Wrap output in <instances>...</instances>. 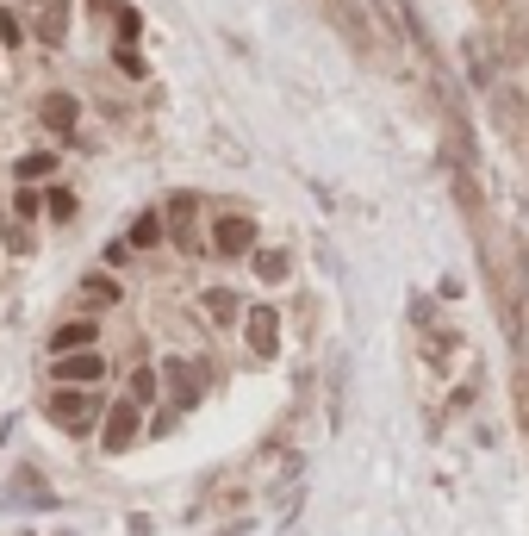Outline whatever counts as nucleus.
Returning <instances> with one entry per match:
<instances>
[{
  "label": "nucleus",
  "instance_id": "1",
  "mask_svg": "<svg viewBox=\"0 0 529 536\" xmlns=\"http://www.w3.org/2000/svg\"><path fill=\"white\" fill-rule=\"evenodd\" d=\"M50 418H56L63 430H75V437L94 430V393H88V387H56V393H50Z\"/></svg>",
  "mask_w": 529,
  "mask_h": 536
},
{
  "label": "nucleus",
  "instance_id": "2",
  "mask_svg": "<svg viewBox=\"0 0 529 536\" xmlns=\"http://www.w3.org/2000/svg\"><path fill=\"white\" fill-rule=\"evenodd\" d=\"M75 119H81V100H75V94L56 88V94L38 100V125H44L50 137H69V132H75Z\"/></svg>",
  "mask_w": 529,
  "mask_h": 536
},
{
  "label": "nucleus",
  "instance_id": "3",
  "mask_svg": "<svg viewBox=\"0 0 529 536\" xmlns=\"http://www.w3.org/2000/svg\"><path fill=\"white\" fill-rule=\"evenodd\" d=\"M63 387H94L100 375H107V362L94 356V350H69V356H56V368H50Z\"/></svg>",
  "mask_w": 529,
  "mask_h": 536
},
{
  "label": "nucleus",
  "instance_id": "4",
  "mask_svg": "<svg viewBox=\"0 0 529 536\" xmlns=\"http://www.w3.org/2000/svg\"><path fill=\"white\" fill-rule=\"evenodd\" d=\"M212 250L218 256H250L256 250V225L250 219H218L212 225Z\"/></svg>",
  "mask_w": 529,
  "mask_h": 536
},
{
  "label": "nucleus",
  "instance_id": "5",
  "mask_svg": "<svg viewBox=\"0 0 529 536\" xmlns=\"http://www.w3.org/2000/svg\"><path fill=\"white\" fill-rule=\"evenodd\" d=\"M137 418H143V411H137L132 400H119L113 411H107V437H100L107 455H119V449H132V443H137Z\"/></svg>",
  "mask_w": 529,
  "mask_h": 536
},
{
  "label": "nucleus",
  "instance_id": "6",
  "mask_svg": "<svg viewBox=\"0 0 529 536\" xmlns=\"http://www.w3.org/2000/svg\"><path fill=\"white\" fill-rule=\"evenodd\" d=\"M162 375H168V393H175V411H187V405L200 400V387H206V375H200L193 362H162Z\"/></svg>",
  "mask_w": 529,
  "mask_h": 536
},
{
  "label": "nucleus",
  "instance_id": "7",
  "mask_svg": "<svg viewBox=\"0 0 529 536\" xmlns=\"http://www.w3.org/2000/svg\"><path fill=\"white\" fill-rule=\"evenodd\" d=\"M243 337H250V350H256L262 362L280 350V324H274V312H268V306H256V312L243 318Z\"/></svg>",
  "mask_w": 529,
  "mask_h": 536
},
{
  "label": "nucleus",
  "instance_id": "8",
  "mask_svg": "<svg viewBox=\"0 0 529 536\" xmlns=\"http://www.w3.org/2000/svg\"><path fill=\"white\" fill-rule=\"evenodd\" d=\"M69 38V0H38V44H63Z\"/></svg>",
  "mask_w": 529,
  "mask_h": 536
},
{
  "label": "nucleus",
  "instance_id": "9",
  "mask_svg": "<svg viewBox=\"0 0 529 536\" xmlns=\"http://www.w3.org/2000/svg\"><path fill=\"white\" fill-rule=\"evenodd\" d=\"M94 337H100V324H94V318H75V324H56V331H50V350H56V356L94 350Z\"/></svg>",
  "mask_w": 529,
  "mask_h": 536
},
{
  "label": "nucleus",
  "instance_id": "10",
  "mask_svg": "<svg viewBox=\"0 0 529 536\" xmlns=\"http://www.w3.org/2000/svg\"><path fill=\"white\" fill-rule=\"evenodd\" d=\"M125 244H132V250H156V244H162V212H137V225H132Z\"/></svg>",
  "mask_w": 529,
  "mask_h": 536
},
{
  "label": "nucleus",
  "instance_id": "11",
  "mask_svg": "<svg viewBox=\"0 0 529 536\" xmlns=\"http://www.w3.org/2000/svg\"><path fill=\"white\" fill-rule=\"evenodd\" d=\"M50 169H56V156H50V150H31V156H19V162H13V175H19V181H38V175H50Z\"/></svg>",
  "mask_w": 529,
  "mask_h": 536
},
{
  "label": "nucleus",
  "instance_id": "12",
  "mask_svg": "<svg viewBox=\"0 0 529 536\" xmlns=\"http://www.w3.org/2000/svg\"><path fill=\"white\" fill-rule=\"evenodd\" d=\"M81 293H88V306H113V299H119V281H113V274H88Z\"/></svg>",
  "mask_w": 529,
  "mask_h": 536
},
{
  "label": "nucleus",
  "instance_id": "13",
  "mask_svg": "<svg viewBox=\"0 0 529 536\" xmlns=\"http://www.w3.org/2000/svg\"><path fill=\"white\" fill-rule=\"evenodd\" d=\"M0 44H6V50L25 44V19H19V6H0Z\"/></svg>",
  "mask_w": 529,
  "mask_h": 536
},
{
  "label": "nucleus",
  "instance_id": "14",
  "mask_svg": "<svg viewBox=\"0 0 529 536\" xmlns=\"http://www.w3.org/2000/svg\"><path fill=\"white\" fill-rule=\"evenodd\" d=\"M206 312H212L218 324H231V318H237V293H225V287H212V293H206Z\"/></svg>",
  "mask_w": 529,
  "mask_h": 536
},
{
  "label": "nucleus",
  "instance_id": "15",
  "mask_svg": "<svg viewBox=\"0 0 529 536\" xmlns=\"http://www.w3.org/2000/svg\"><path fill=\"white\" fill-rule=\"evenodd\" d=\"M256 274L262 281H280L286 274V250H256Z\"/></svg>",
  "mask_w": 529,
  "mask_h": 536
},
{
  "label": "nucleus",
  "instance_id": "16",
  "mask_svg": "<svg viewBox=\"0 0 529 536\" xmlns=\"http://www.w3.org/2000/svg\"><path fill=\"white\" fill-rule=\"evenodd\" d=\"M0 231H6V250H19V256L31 250V231H25V219H6Z\"/></svg>",
  "mask_w": 529,
  "mask_h": 536
},
{
  "label": "nucleus",
  "instance_id": "17",
  "mask_svg": "<svg viewBox=\"0 0 529 536\" xmlns=\"http://www.w3.org/2000/svg\"><path fill=\"white\" fill-rule=\"evenodd\" d=\"M143 400H156V375H149V368L132 375V405H143Z\"/></svg>",
  "mask_w": 529,
  "mask_h": 536
},
{
  "label": "nucleus",
  "instance_id": "18",
  "mask_svg": "<svg viewBox=\"0 0 529 536\" xmlns=\"http://www.w3.org/2000/svg\"><path fill=\"white\" fill-rule=\"evenodd\" d=\"M13 219H38V194L19 181V194H13Z\"/></svg>",
  "mask_w": 529,
  "mask_h": 536
},
{
  "label": "nucleus",
  "instance_id": "19",
  "mask_svg": "<svg viewBox=\"0 0 529 536\" xmlns=\"http://www.w3.org/2000/svg\"><path fill=\"white\" fill-rule=\"evenodd\" d=\"M50 219H75V194H69V187L50 194Z\"/></svg>",
  "mask_w": 529,
  "mask_h": 536
},
{
  "label": "nucleus",
  "instance_id": "20",
  "mask_svg": "<svg viewBox=\"0 0 529 536\" xmlns=\"http://www.w3.org/2000/svg\"><path fill=\"white\" fill-rule=\"evenodd\" d=\"M137 25H143L137 6H125V13H119V44H137Z\"/></svg>",
  "mask_w": 529,
  "mask_h": 536
},
{
  "label": "nucleus",
  "instance_id": "21",
  "mask_svg": "<svg viewBox=\"0 0 529 536\" xmlns=\"http://www.w3.org/2000/svg\"><path fill=\"white\" fill-rule=\"evenodd\" d=\"M25 6H38V0H25Z\"/></svg>",
  "mask_w": 529,
  "mask_h": 536
}]
</instances>
